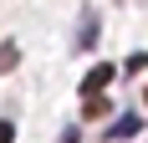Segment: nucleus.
<instances>
[{
    "instance_id": "2",
    "label": "nucleus",
    "mask_w": 148,
    "mask_h": 143,
    "mask_svg": "<svg viewBox=\"0 0 148 143\" xmlns=\"http://www.w3.org/2000/svg\"><path fill=\"white\" fill-rule=\"evenodd\" d=\"M107 82H112V67L102 61V67H92V72H87V82H82V92H102Z\"/></svg>"
},
{
    "instance_id": "5",
    "label": "nucleus",
    "mask_w": 148,
    "mask_h": 143,
    "mask_svg": "<svg viewBox=\"0 0 148 143\" xmlns=\"http://www.w3.org/2000/svg\"><path fill=\"white\" fill-rule=\"evenodd\" d=\"M0 143H15V128H10V123H0Z\"/></svg>"
},
{
    "instance_id": "4",
    "label": "nucleus",
    "mask_w": 148,
    "mask_h": 143,
    "mask_svg": "<svg viewBox=\"0 0 148 143\" xmlns=\"http://www.w3.org/2000/svg\"><path fill=\"white\" fill-rule=\"evenodd\" d=\"M15 56H21V51H15V46L5 41V46H0V72H10V67H15Z\"/></svg>"
},
{
    "instance_id": "1",
    "label": "nucleus",
    "mask_w": 148,
    "mask_h": 143,
    "mask_svg": "<svg viewBox=\"0 0 148 143\" xmlns=\"http://www.w3.org/2000/svg\"><path fill=\"white\" fill-rule=\"evenodd\" d=\"M138 128H143V118H138V113H128V118H118V123L107 128V143H123V138H133Z\"/></svg>"
},
{
    "instance_id": "3",
    "label": "nucleus",
    "mask_w": 148,
    "mask_h": 143,
    "mask_svg": "<svg viewBox=\"0 0 148 143\" xmlns=\"http://www.w3.org/2000/svg\"><path fill=\"white\" fill-rule=\"evenodd\" d=\"M82 97H87V102H82V113H87V118H102L107 107H112V102H107L102 92H82Z\"/></svg>"
}]
</instances>
